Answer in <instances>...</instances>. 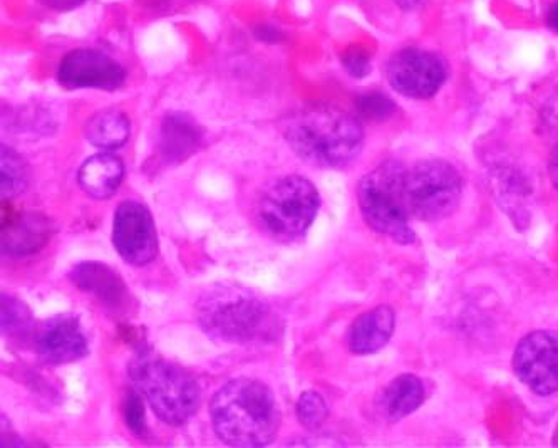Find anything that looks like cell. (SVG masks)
I'll list each match as a JSON object with an SVG mask.
<instances>
[{
  "label": "cell",
  "instance_id": "ffe728a7",
  "mask_svg": "<svg viewBox=\"0 0 558 448\" xmlns=\"http://www.w3.org/2000/svg\"><path fill=\"white\" fill-rule=\"evenodd\" d=\"M0 185H2V198H15L24 194L29 183V172L24 158L9 148L2 146V155H0Z\"/></svg>",
  "mask_w": 558,
  "mask_h": 448
},
{
  "label": "cell",
  "instance_id": "44dd1931",
  "mask_svg": "<svg viewBox=\"0 0 558 448\" xmlns=\"http://www.w3.org/2000/svg\"><path fill=\"white\" fill-rule=\"evenodd\" d=\"M33 328V314H31L29 307L12 295H2V332L4 336L24 338Z\"/></svg>",
  "mask_w": 558,
  "mask_h": 448
},
{
  "label": "cell",
  "instance_id": "d6986e66",
  "mask_svg": "<svg viewBox=\"0 0 558 448\" xmlns=\"http://www.w3.org/2000/svg\"><path fill=\"white\" fill-rule=\"evenodd\" d=\"M130 120L118 110L96 113L86 124V138L101 149H118L130 140Z\"/></svg>",
  "mask_w": 558,
  "mask_h": 448
},
{
  "label": "cell",
  "instance_id": "d4e9b609",
  "mask_svg": "<svg viewBox=\"0 0 558 448\" xmlns=\"http://www.w3.org/2000/svg\"><path fill=\"white\" fill-rule=\"evenodd\" d=\"M342 66L348 71L349 76L366 77L371 73V55L367 49L361 48V46H352L349 51L342 56Z\"/></svg>",
  "mask_w": 558,
  "mask_h": 448
},
{
  "label": "cell",
  "instance_id": "9a60e30c",
  "mask_svg": "<svg viewBox=\"0 0 558 448\" xmlns=\"http://www.w3.org/2000/svg\"><path fill=\"white\" fill-rule=\"evenodd\" d=\"M204 130L186 113H170L161 123L160 152L170 165L185 161L198 152Z\"/></svg>",
  "mask_w": 558,
  "mask_h": 448
},
{
  "label": "cell",
  "instance_id": "4fadbf2b",
  "mask_svg": "<svg viewBox=\"0 0 558 448\" xmlns=\"http://www.w3.org/2000/svg\"><path fill=\"white\" fill-rule=\"evenodd\" d=\"M71 281L81 289L95 295L102 306L111 311H121L130 303V292L123 277L99 263L77 264L71 270Z\"/></svg>",
  "mask_w": 558,
  "mask_h": 448
},
{
  "label": "cell",
  "instance_id": "484cf974",
  "mask_svg": "<svg viewBox=\"0 0 558 448\" xmlns=\"http://www.w3.org/2000/svg\"><path fill=\"white\" fill-rule=\"evenodd\" d=\"M255 36H257L258 40H264V43H279L283 37L279 27L274 26H258L255 29Z\"/></svg>",
  "mask_w": 558,
  "mask_h": 448
},
{
  "label": "cell",
  "instance_id": "f1b7e54d",
  "mask_svg": "<svg viewBox=\"0 0 558 448\" xmlns=\"http://www.w3.org/2000/svg\"><path fill=\"white\" fill-rule=\"evenodd\" d=\"M547 26L558 34V2H555L547 12Z\"/></svg>",
  "mask_w": 558,
  "mask_h": 448
},
{
  "label": "cell",
  "instance_id": "603a6c76",
  "mask_svg": "<svg viewBox=\"0 0 558 448\" xmlns=\"http://www.w3.org/2000/svg\"><path fill=\"white\" fill-rule=\"evenodd\" d=\"M355 106H357L361 117L367 118V120H386L396 111L395 102L385 93H367V95L360 96Z\"/></svg>",
  "mask_w": 558,
  "mask_h": 448
},
{
  "label": "cell",
  "instance_id": "2e32d148",
  "mask_svg": "<svg viewBox=\"0 0 558 448\" xmlns=\"http://www.w3.org/2000/svg\"><path fill=\"white\" fill-rule=\"evenodd\" d=\"M123 161L113 154H99L87 158L77 173L81 189L96 201L113 197L123 182Z\"/></svg>",
  "mask_w": 558,
  "mask_h": 448
},
{
  "label": "cell",
  "instance_id": "8992f818",
  "mask_svg": "<svg viewBox=\"0 0 558 448\" xmlns=\"http://www.w3.org/2000/svg\"><path fill=\"white\" fill-rule=\"evenodd\" d=\"M131 376L136 390L167 425H185L198 412L202 391L196 379L182 366L145 354L131 366Z\"/></svg>",
  "mask_w": 558,
  "mask_h": 448
},
{
  "label": "cell",
  "instance_id": "6da1fadb",
  "mask_svg": "<svg viewBox=\"0 0 558 448\" xmlns=\"http://www.w3.org/2000/svg\"><path fill=\"white\" fill-rule=\"evenodd\" d=\"M286 138L299 158L319 168H344L360 157L364 130L354 114L330 102H312L292 114Z\"/></svg>",
  "mask_w": 558,
  "mask_h": 448
},
{
  "label": "cell",
  "instance_id": "8fae6325",
  "mask_svg": "<svg viewBox=\"0 0 558 448\" xmlns=\"http://www.w3.org/2000/svg\"><path fill=\"white\" fill-rule=\"evenodd\" d=\"M58 81L68 89L117 92L126 81V71L105 52L74 49L62 58Z\"/></svg>",
  "mask_w": 558,
  "mask_h": 448
},
{
  "label": "cell",
  "instance_id": "277c9868",
  "mask_svg": "<svg viewBox=\"0 0 558 448\" xmlns=\"http://www.w3.org/2000/svg\"><path fill=\"white\" fill-rule=\"evenodd\" d=\"M361 214L371 229L399 244H411L414 230L407 201V168L386 160L361 179L357 186Z\"/></svg>",
  "mask_w": 558,
  "mask_h": 448
},
{
  "label": "cell",
  "instance_id": "83f0119b",
  "mask_svg": "<svg viewBox=\"0 0 558 448\" xmlns=\"http://www.w3.org/2000/svg\"><path fill=\"white\" fill-rule=\"evenodd\" d=\"M43 2L44 4L51 5V8L64 11V9H71L74 5L81 4L84 0H43Z\"/></svg>",
  "mask_w": 558,
  "mask_h": 448
},
{
  "label": "cell",
  "instance_id": "5b68a950",
  "mask_svg": "<svg viewBox=\"0 0 558 448\" xmlns=\"http://www.w3.org/2000/svg\"><path fill=\"white\" fill-rule=\"evenodd\" d=\"M319 207V192L311 180L280 177L260 190L255 202V220L276 241H298L311 229Z\"/></svg>",
  "mask_w": 558,
  "mask_h": 448
},
{
  "label": "cell",
  "instance_id": "7402d4cb",
  "mask_svg": "<svg viewBox=\"0 0 558 448\" xmlns=\"http://www.w3.org/2000/svg\"><path fill=\"white\" fill-rule=\"evenodd\" d=\"M295 410H298L299 422L308 431L320 428L324 422H326L327 416H329L326 400L317 391H305V393H302Z\"/></svg>",
  "mask_w": 558,
  "mask_h": 448
},
{
  "label": "cell",
  "instance_id": "9c48e42d",
  "mask_svg": "<svg viewBox=\"0 0 558 448\" xmlns=\"http://www.w3.org/2000/svg\"><path fill=\"white\" fill-rule=\"evenodd\" d=\"M520 382L542 397L558 391V332L535 331L520 341L513 354Z\"/></svg>",
  "mask_w": 558,
  "mask_h": 448
},
{
  "label": "cell",
  "instance_id": "cb8c5ba5",
  "mask_svg": "<svg viewBox=\"0 0 558 448\" xmlns=\"http://www.w3.org/2000/svg\"><path fill=\"white\" fill-rule=\"evenodd\" d=\"M124 420L136 437L145 435V407H143V395L138 390H128L123 401Z\"/></svg>",
  "mask_w": 558,
  "mask_h": 448
},
{
  "label": "cell",
  "instance_id": "7c38bea8",
  "mask_svg": "<svg viewBox=\"0 0 558 448\" xmlns=\"http://www.w3.org/2000/svg\"><path fill=\"white\" fill-rule=\"evenodd\" d=\"M37 353L46 363L64 365L87 354V339L76 317L70 314L51 317L34 332Z\"/></svg>",
  "mask_w": 558,
  "mask_h": 448
},
{
  "label": "cell",
  "instance_id": "30bf717a",
  "mask_svg": "<svg viewBox=\"0 0 558 448\" xmlns=\"http://www.w3.org/2000/svg\"><path fill=\"white\" fill-rule=\"evenodd\" d=\"M113 245L121 259L131 266L142 267L155 261L158 235L151 211L136 201L118 205L113 222Z\"/></svg>",
  "mask_w": 558,
  "mask_h": 448
},
{
  "label": "cell",
  "instance_id": "ac0fdd59",
  "mask_svg": "<svg viewBox=\"0 0 558 448\" xmlns=\"http://www.w3.org/2000/svg\"><path fill=\"white\" fill-rule=\"evenodd\" d=\"M49 220L37 214L19 217L2 235V251L9 255H26L39 251L49 239Z\"/></svg>",
  "mask_w": 558,
  "mask_h": 448
},
{
  "label": "cell",
  "instance_id": "7a4b0ae2",
  "mask_svg": "<svg viewBox=\"0 0 558 448\" xmlns=\"http://www.w3.org/2000/svg\"><path fill=\"white\" fill-rule=\"evenodd\" d=\"M211 425L221 441L233 447H264L279 434V403L265 383L252 378L230 379L210 404Z\"/></svg>",
  "mask_w": 558,
  "mask_h": 448
},
{
  "label": "cell",
  "instance_id": "5bb4252c",
  "mask_svg": "<svg viewBox=\"0 0 558 448\" xmlns=\"http://www.w3.org/2000/svg\"><path fill=\"white\" fill-rule=\"evenodd\" d=\"M396 328V314L389 306H377L361 314L349 329V350L373 354L388 344Z\"/></svg>",
  "mask_w": 558,
  "mask_h": 448
},
{
  "label": "cell",
  "instance_id": "ba28073f",
  "mask_svg": "<svg viewBox=\"0 0 558 448\" xmlns=\"http://www.w3.org/2000/svg\"><path fill=\"white\" fill-rule=\"evenodd\" d=\"M386 77L399 95L411 99H429L438 95L448 80V66L436 52L404 48L389 58Z\"/></svg>",
  "mask_w": 558,
  "mask_h": 448
},
{
  "label": "cell",
  "instance_id": "4316f807",
  "mask_svg": "<svg viewBox=\"0 0 558 448\" xmlns=\"http://www.w3.org/2000/svg\"><path fill=\"white\" fill-rule=\"evenodd\" d=\"M548 170H550L551 183H554L555 190L558 192V145L555 146L554 154H551Z\"/></svg>",
  "mask_w": 558,
  "mask_h": 448
},
{
  "label": "cell",
  "instance_id": "e0dca14e",
  "mask_svg": "<svg viewBox=\"0 0 558 448\" xmlns=\"http://www.w3.org/2000/svg\"><path fill=\"white\" fill-rule=\"evenodd\" d=\"M426 398L423 382L414 375H401L392 379L377 398V410L383 416L398 422L416 412Z\"/></svg>",
  "mask_w": 558,
  "mask_h": 448
},
{
  "label": "cell",
  "instance_id": "3957f363",
  "mask_svg": "<svg viewBox=\"0 0 558 448\" xmlns=\"http://www.w3.org/2000/svg\"><path fill=\"white\" fill-rule=\"evenodd\" d=\"M196 316L204 331L223 343H270L280 331L272 307L243 286H211L199 298Z\"/></svg>",
  "mask_w": 558,
  "mask_h": 448
},
{
  "label": "cell",
  "instance_id": "52a82bcc",
  "mask_svg": "<svg viewBox=\"0 0 558 448\" xmlns=\"http://www.w3.org/2000/svg\"><path fill=\"white\" fill-rule=\"evenodd\" d=\"M463 179L445 160H424L407 170V201L413 219L436 222L457 210Z\"/></svg>",
  "mask_w": 558,
  "mask_h": 448
},
{
  "label": "cell",
  "instance_id": "f546056e",
  "mask_svg": "<svg viewBox=\"0 0 558 448\" xmlns=\"http://www.w3.org/2000/svg\"><path fill=\"white\" fill-rule=\"evenodd\" d=\"M392 2L404 11H413V9L420 8L424 0H392Z\"/></svg>",
  "mask_w": 558,
  "mask_h": 448
}]
</instances>
